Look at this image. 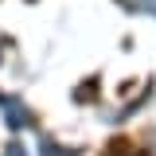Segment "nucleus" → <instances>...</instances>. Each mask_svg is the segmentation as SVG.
Segmentation results:
<instances>
[{
    "instance_id": "obj_1",
    "label": "nucleus",
    "mask_w": 156,
    "mask_h": 156,
    "mask_svg": "<svg viewBox=\"0 0 156 156\" xmlns=\"http://www.w3.org/2000/svg\"><path fill=\"white\" fill-rule=\"evenodd\" d=\"M133 12H144V16H156V0H125Z\"/></svg>"
},
{
    "instance_id": "obj_2",
    "label": "nucleus",
    "mask_w": 156,
    "mask_h": 156,
    "mask_svg": "<svg viewBox=\"0 0 156 156\" xmlns=\"http://www.w3.org/2000/svg\"><path fill=\"white\" fill-rule=\"evenodd\" d=\"M148 148H152V156H156V133H152V140H148Z\"/></svg>"
}]
</instances>
